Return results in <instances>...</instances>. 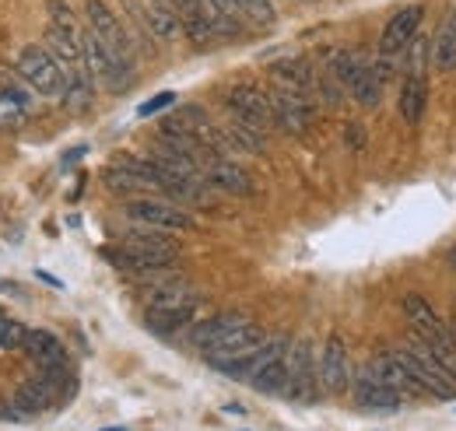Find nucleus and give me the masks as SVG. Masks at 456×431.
<instances>
[{
	"label": "nucleus",
	"instance_id": "1",
	"mask_svg": "<svg viewBox=\"0 0 456 431\" xmlns=\"http://www.w3.org/2000/svg\"><path fill=\"white\" fill-rule=\"evenodd\" d=\"M102 256L113 267L126 270V273H148V270L172 267V260L179 256V242L172 239L169 232H155V228H137L130 232L119 246L102 249Z\"/></svg>",
	"mask_w": 456,
	"mask_h": 431
},
{
	"label": "nucleus",
	"instance_id": "2",
	"mask_svg": "<svg viewBox=\"0 0 456 431\" xmlns=\"http://www.w3.org/2000/svg\"><path fill=\"white\" fill-rule=\"evenodd\" d=\"M394 354H397V362L407 369V376L414 378V386L425 396H439V400H453L456 396V376L436 358V351L421 337L403 340Z\"/></svg>",
	"mask_w": 456,
	"mask_h": 431
},
{
	"label": "nucleus",
	"instance_id": "3",
	"mask_svg": "<svg viewBox=\"0 0 456 431\" xmlns=\"http://www.w3.org/2000/svg\"><path fill=\"white\" fill-rule=\"evenodd\" d=\"M264 340H267L264 326L249 323L246 316H239V320L228 326L225 333L204 351V358H208V365H215L218 372H225V376L235 378L242 372V365L264 347Z\"/></svg>",
	"mask_w": 456,
	"mask_h": 431
},
{
	"label": "nucleus",
	"instance_id": "4",
	"mask_svg": "<svg viewBox=\"0 0 456 431\" xmlns=\"http://www.w3.org/2000/svg\"><path fill=\"white\" fill-rule=\"evenodd\" d=\"M200 309V295L186 284H166V288H155L144 302V316H148V326L155 333H175L179 326H190L193 316Z\"/></svg>",
	"mask_w": 456,
	"mask_h": 431
},
{
	"label": "nucleus",
	"instance_id": "5",
	"mask_svg": "<svg viewBox=\"0 0 456 431\" xmlns=\"http://www.w3.org/2000/svg\"><path fill=\"white\" fill-rule=\"evenodd\" d=\"M288 347H291V340H288L285 333L267 337L264 347L242 365V372L235 378L246 382V386H253L256 393H281L288 376Z\"/></svg>",
	"mask_w": 456,
	"mask_h": 431
},
{
	"label": "nucleus",
	"instance_id": "6",
	"mask_svg": "<svg viewBox=\"0 0 456 431\" xmlns=\"http://www.w3.org/2000/svg\"><path fill=\"white\" fill-rule=\"evenodd\" d=\"M14 70L18 77L39 95V99H63V88H67V77L60 70L57 56L50 53L46 46L39 43H28L18 50V60H14Z\"/></svg>",
	"mask_w": 456,
	"mask_h": 431
},
{
	"label": "nucleus",
	"instance_id": "7",
	"mask_svg": "<svg viewBox=\"0 0 456 431\" xmlns=\"http://www.w3.org/2000/svg\"><path fill=\"white\" fill-rule=\"evenodd\" d=\"M281 396L295 403H313L320 396V362H316V347L313 340H291L288 347V376Z\"/></svg>",
	"mask_w": 456,
	"mask_h": 431
},
{
	"label": "nucleus",
	"instance_id": "8",
	"mask_svg": "<svg viewBox=\"0 0 456 431\" xmlns=\"http://www.w3.org/2000/svg\"><path fill=\"white\" fill-rule=\"evenodd\" d=\"M123 215L134 224L155 228V232H190L193 228V217L166 197H134V200H126Z\"/></svg>",
	"mask_w": 456,
	"mask_h": 431
},
{
	"label": "nucleus",
	"instance_id": "9",
	"mask_svg": "<svg viewBox=\"0 0 456 431\" xmlns=\"http://www.w3.org/2000/svg\"><path fill=\"white\" fill-rule=\"evenodd\" d=\"M85 18H88V32H95V39L110 50L113 56L134 63V39L123 28V21L113 14V7L106 0H88L85 4Z\"/></svg>",
	"mask_w": 456,
	"mask_h": 431
},
{
	"label": "nucleus",
	"instance_id": "10",
	"mask_svg": "<svg viewBox=\"0 0 456 431\" xmlns=\"http://www.w3.org/2000/svg\"><path fill=\"white\" fill-rule=\"evenodd\" d=\"M225 106L232 119L253 126V130H271L274 126V112H271V92L256 88V85H235L225 95Z\"/></svg>",
	"mask_w": 456,
	"mask_h": 431
},
{
	"label": "nucleus",
	"instance_id": "11",
	"mask_svg": "<svg viewBox=\"0 0 456 431\" xmlns=\"http://www.w3.org/2000/svg\"><path fill=\"white\" fill-rule=\"evenodd\" d=\"M354 386V369H351V354L344 337L330 333L323 351H320V389L330 396H344Z\"/></svg>",
	"mask_w": 456,
	"mask_h": 431
},
{
	"label": "nucleus",
	"instance_id": "12",
	"mask_svg": "<svg viewBox=\"0 0 456 431\" xmlns=\"http://www.w3.org/2000/svg\"><path fill=\"white\" fill-rule=\"evenodd\" d=\"M271 112H274V126L291 134V137H302V134L313 126V119H316L313 99H309V95L285 92V88H274V92H271Z\"/></svg>",
	"mask_w": 456,
	"mask_h": 431
},
{
	"label": "nucleus",
	"instance_id": "13",
	"mask_svg": "<svg viewBox=\"0 0 456 431\" xmlns=\"http://www.w3.org/2000/svg\"><path fill=\"white\" fill-rule=\"evenodd\" d=\"M421 18H425V7H421V4H411V7L397 11V14L387 21L383 36H379V53H383V56H400V53H403V50H407V46L418 39Z\"/></svg>",
	"mask_w": 456,
	"mask_h": 431
},
{
	"label": "nucleus",
	"instance_id": "14",
	"mask_svg": "<svg viewBox=\"0 0 456 431\" xmlns=\"http://www.w3.org/2000/svg\"><path fill=\"white\" fill-rule=\"evenodd\" d=\"M25 354H28V362H32V365H36L43 376H53V372H67V369H70L63 340H60V337H53L50 329H28Z\"/></svg>",
	"mask_w": 456,
	"mask_h": 431
},
{
	"label": "nucleus",
	"instance_id": "15",
	"mask_svg": "<svg viewBox=\"0 0 456 431\" xmlns=\"http://www.w3.org/2000/svg\"><path fill=\"white\" fill-rule=\"evenodd\" d=\"M60 396H63V393H60V386L53 382V378L36 376L14 389L11 407H14V414H21V418H36V414H46Z\"/></svg>",
	"mask_w": 456,
	"mask_h": 431
},
{
	"label": "nucleus",
	"instance_id": "16",
	"mask_svg": "<svg viewBox=\"0 0 456 431\" xmlns=\"http://www.w3.org/2000/svg\"><path fill=\"white\" fill-rule=\"evenodd\" d=\"M204 183L215 186V190L235 193V197H249L253 193V175L242 165H235L232 159H218V155L204 159Z\"/></svg>",
	"mask_w": 456,
	"mask_h": 431
},
{
	"label": "nucleus",
	"instance_id": "17",
	"mask_svg": "<svg viewBox=\"0 0 456 431\" xmlns=\"http://www.w3.org/2000/svg\"><path fill=\"white\" fill-rule=\"evenodd\" d=\"M271 77L278 81V88L295 92V95H313L316 92V67L302 56H285V60L271 63Z\"/></svg>",
	"mask_w": 456,
	"mask_h": 431
},
{
	"label": "nucleus",
	"instance_id": "18",
	"mask_svg": "<svg viewBox=\"0 0 456 431\" xmlns=\"http://www.w3.org/2000/svg\"><path fill=\"white\" fill-rule=\"evenodd\" d=\"M365 369H369L372 376L379 378L383 386H390V389L397 393L400 400H411V396H425V393L414 386V378L407 376V369H403V365L397 362V354H394V351H379V354H376V358H372Z\"/></svg>",
	"mask_w": 456,
	"mask_h": 431
},
{
	"label": "nucleus",
	"instance_id": "19",
	"mask_svg": "<svg viewBox=\"0 0 456 431\" xmlns=\"http://www.w3.org/2000/svg\"><path fill=\"white\" fill-rule=\"evenodd\" d=\"M354 403L365 411H400L403 400L390 386H383L369 369H362V376H354Z\"/></svg>",
	"mask_w": 456,
	"mask_h": 431
},
{
	"label": "nucleus",
	"instance_id": "20",
	"mask_svg": "<svg viewBox=\"0 0 456 431\" xmlns=\"http://www.w3.org/2000/svg\"><path fill=\"white\" fill-rule=\"evenodd\" d=\"M204 21L211 25L215 39H235L242 32V14H239V4L235 0H197Z\"/></svg>",
	"mask_w": 456,
	"mask_h": 431
},
{
	"label": "nucleus",
	"instance_id": "21",
	"mask_svg": "<svg viewBox=\"0 0 456 431\" xmlns=\"http://www.w3.org/2000/svg\"><path fill=\"white\" fill-rule=\"evenodd\" d=\"M397 106H400L403 123H421L425 106H428V81H425V74H407V77H403Z\"/></svg>",
	"mask_w": 456,
	"mask_h": 431
},
{
	"label": "nucleus",
	"instance_id": "22",
	"mask_svg": "<svg viewBox=\"0 0 456 431\" xmlns=\"http://www.w3.org/2000/svg\"><path fill=\"white\" fill-rule=\"evenodd\" d=\"M400 309H403V320L418 329V337H432L436 329H443V320H439V313L428 305V298H421V295H403V302H400Z\"/></svg>",
	"mask_w": 456,
	"mask_h": 431
},
{
	"label": "nucleus",
	"instance_id": "23",
	"mask_svg": "<svg viewBox=\"0 0 456 431\" xmlns=\"http://www.w3.org/2000/svg\"><path fill=\"white\" fill-rule=\"evenodd\" d=\"M432 63L436 70H456V7L446 14V21L432 39Z\"/></svg>",
	"mask_w": 456,
	"mask_h": 431
},
{
	"label": "nucleus",
	"instance_id": "24",
	"mask_svg": "<svg viewBox=\"0 0 456 431\" xmlns=\"http://www.w3.org/2000/svg\"><path fill=\"white\" fill-rule=\"evenodd\" d=\"M222 130H225L232 155H235V151L264 155V148H267V134H264V130H253V126H246V123H239V119H228Z\"/></svg>",
	"mask_w": 456,
	"mask_h": 431
},
{
	"label": "nucleus",
	"instance_id": "25",
	"mask_svg": "<svg viewBox=\"0 0 456 431\" xmlns=\"http://www.w3.org/2000/svg\"><path fill=\"white\" fill-rule=\"evenodd\" d=\"M239 320V313H218V316H211V320H204V323H197L193 326V333H190V340H193V347L204 354L222 333H225L228 326Z\"/></svg>",
	"mask_w": 456,
	"mask_h": 431
},
{
	"label": "nucleus",
	"instance_id": "26",
	"mask_svg": "<svg viewBox=\"0 0 456 431\" xmlns=\"http://www.w3.org/2000/svg\"><path fill=\"white\" fill-rule=\"evenodd\" d=\"M106 186H110L113 193H123V197H130V200H134L137 193H151V190H148V186H144V183H141L134 172H126L123 165H113V168L106 172Z\"/></svg>",
	"mask_w": 456,
	"mask_h": 431
},
{
	"label": "nucleus",
	"instance_id": "27",
	"mask_svg": "<svg viewBox=\"0 0 456 431\" xmlns=\"http://www.w3.org/2000/svg\"><path fill=\"white\" fill-rule=\"evenodd\" d=\"M235 4H239L242 21H253V25H260V28H267V25H274V21H278L274 0H235Z\"/></svg>",
	"mask_w": 456,
	"mask_h": 431
},
{
	"label": "nucleus",
	"instance_id": "28",
	"mask_svg": "<svg viewBox=\"0 0 456 431\" xmlns=\"http://www.w3.org/2000/svg\"><path fill=\"white\" fill-rule=\"evenodd\" d=\"M25 340H28V326L21 320L11 316L0 320V351H25Z\"/></svg>",
	"mask_w": 456,
	"mask_h": 431
},
{
	"label": "nucleus",
	"instance_id": "29",
	"mask_svg": "<svg viewBox=\"0 0 456 431\" xmlns=\"http://www.w3.org/2000/svg\"><path fill=\"white\" fill-rule=\"evenodd\" d=\"M25 119H28V109L0 92V126L4 130H18V126H25Z\"/></svg>",
	"mask_w": 456,
	"mask_h": 431
},
{
	"label": "nucleus",
	"instance_id": "30",
	"mask_svg": "<svg viewBox=\"0 0 456 431\" xmlns=\"http://www.w3.org/2000/svg\"><path fill=\"white\" fill-rule=\"evenodd\" d=\"M172 102H175V95H172V92H162L159 99H151V102H144V106H141V116H151V112L172 106Z\"/></svg>",
	"mask_w": 456,
	"mask_h": 431
},
{
	"label": "nucleus",
	"instance_id": "31",
	"mask_svg": "<svg viewBox=\"0 0 456 431\" xmlns=\"http://www.w3.org/2000/svg\"><path fill=\"white\" fill-rule=\"evenodd\" d=\"M344 141H347V148H354V151H358V148L365 144V130H362L358 123H347V134H344Z\"/></svg>",
	"mask_w": 456,
	"mask_h": 431
},
{
	"label": "nucleus",
	"instance_id": "32",
	"mask_svg": "<svg viewBox=\"0 0 456 431\" xmlns=\"http://www.w3.org/2000/svg\"><path fill=\"white\" fill-rule=\"evenodd\" d=\"M151 7H159V11H166V14H172L175 21H179V0H148ZM183 28V25H179Z\"/></svg>",
	"mask_w": 456,
	"mask_h": 431
},
{
	"label": "nucleus",
	"instance_id": "33",
	"mask_svg": "<svg viewBox=\"0 0 456 431\" xmlns=\"http://www.w3.org/2000/svg\"><path fill=\"white\" fill-rule=\"evenodd\" d=\"M0 418H14V407H11V400H0Z\"/></svg>",
	"mask_w": 456,
	"mask_h": 431
},
{
	"label": "nucleus",
	"instance_id": "34",
	"mask_svg": "<svg viewBox=\"0 0 456 431\" xmlns=\"http://www.w3.org/2000/svg\"><path fill=\"white\" fill-rule=\"evenodd\" d=\"M450 264H453V267H456V246H453V249H450Z\"/></svg>",
	"mask_w": 456,
	"mask_h": 431
},
{
	"label": "nucleus",
	"instance_id": "35",
	"mask_svg": "<svg viewBox=\"0 0 456 431\" xmlns=\"http://www.w3.org/2000/svg\"><path fill=\"white\" fill-rule=\"evenodd\" d=\"M106 431H126V428H106Z\"/></svg>",
	"mask_w": 456,
	"mask_h": 431
},
{
	"label": "nucleus",
	"instance_id": "36",
	"mask_svg": "<svg viewBox=\"0 0 456 431\" xmlns=\"http://www.w3.org/2000/svg\"><path fill=\"white\" fill-rule=\"evenodd\" d=\"M0 320H4V313H0Z\"/></svg>",
	"mask_w": 456,
	"mask_h": 431
}]
</instances>
